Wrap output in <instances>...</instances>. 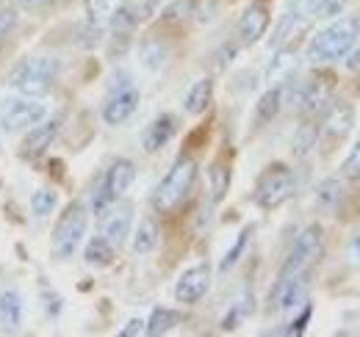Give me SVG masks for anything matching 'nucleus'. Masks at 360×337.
Instances as JSON below:
<instances>
[{"label": "nucleus", "instance_id": "f257e3e1", "mask_svg": "<svg viewBox=\"0 0 360 337\" xmlns=\"http://www.w3.org/2000/svg\"><path fill=\"white\" fill-rule=\"evenodd\" d=\"M360 39V20L358 17H341L333 25H327L324 31H319L311 47H308V61L314 64H330L344 58Z\"/></svg>", "mask_w": 360, "mask_h": 337}, {"label": "nucleus", "instance_id": "f03ea898", "mask_svg": "<svg viewBox=\"0 0 360 337\" xmlns=\"http://www.w3.org/2000/svg\"><path fill=\"white\" fill-rule=\"evenodd\" d=\"M58 78V64L53 58L45 55H37V58H25L20 61L11 75H8V84L11 88H17L22 97H34V100H42L53 91Z\"/></svg>", "mask_w": 360, "mask_h": 337}, {"label": "nucleus", "instance_id": "7ed1b4c3", "mask_svg": "<svg viewBox=\"0 0 360 337\" xmlns=\"http://www.w3.org/2000/svg\"><path fill=\"white\" fill-rule=\"evenodd\" d=\"M197 180V161L188 155H180L167 171V177L158 183L155 194H153V208L158 213H172L180 202L191 194V185Z\"/></svg>", "mask_w": 360, "mask_h": 337}, {"label": "nucleus", "instance_id": "20e7f679", "mask_svg": "<svg viewBox=\"0 0 360 337\" xmlns=\"http://www.w3.org/2000/svg\"><path fill=\"white\" fill-rule=\"evenodd\" d=\"M86 227H89V211L84 202H72L67 211L61 213V218L56 221L53 230V254L56 260H70L78 252V246L86 238Z\"/></svg>", "mask_w": 360, "mask_h": 337}, {"label": "nucleus", "instance_id": "39448f33", "mask_svg": "<svg viewBox=\"0 0 360 337\" xmlns=\"http://www.w3.org/2000/svg\"><path fill=\"white\" fill-rule=\"evenodd\" d=\"M321 249H324V230L319 224H308L297 235L291 252L280 268V277H305L314 268L316 260L321 257Z\"/></svg>", "mask_w": 360, "mask_h": 337}, {"label": "nucleus", "instance_id": "423d86ee", "mask_svg": "<svg viewBox=\"0 0 360 337\" xmlns=\"http://www.w3.org/2000/svg\"><path fill=\"white\" fill-rule=\"evenodd\" d=\"M134 180H136V166L128 158L114 161V164L108 166V171H105V177H103V185H100L97 194H94V205H91L94 213L103 216L114 202H120L122 194H128V188L134 185Z\"/></svg>", "mask_w": 360, "mask_h": 337}, {"label": "nucleus", "instance_id": "0eeeda50", "mask_svg": "<svg viewBox=\"0 0 360 337\" xmlns=\"http://www.w3.org/2000/svg\"><path fill=\"white\" fill-rule=\"evenodd\" d=\"M47 117V105L34 97H11L0 103V127L6 133H22Z\"/></svg>", "mask_w": 360, "mask_h": 337}, {"label": "nucleus", "instance_id": "6e6552de", "mask_svg": "<svg viewBox=\"0 0 360 337\" xmlns=\"http://www.w3.org/2000/svg\"><path fill=\"white\" fill-rule=\"evenodd\" d=\"M297 191V180L291 174L288 166H271L269 171H264V177L258 180V188H255V202L264 208V211H274L280 208L283 202H288Z\"/></svg>", "mask_w": 360, "mask_h": 337}, {"label": "nucleus", "instance_id": "1a4fd4ad", "mask_svg": "<svg viewBox=\"0 0 360 337\" xmlns=\"http://www.w3.org/2000/svg\"><path fill=\"white\" fill-rule=\"evenodd\" d=\"M333 88H335V75L333 72H316V75H311V81L294 86V105L300 108V114L316 117L327 108Z\"/></svg>", "mask_w": 360, "mask_h": 337}, {"label": "nucleus", "instance_id": "9d476101", "mask_svg": "<svg viewBox=\"0 0 360 337\" xmlns=\"http://www.w3.org/2000/svg\"><path fill=\"white\" fill-rule=\"evenodd\" d=\"M136 108H139V88L128 75H122V78H117V84L111 86V94L103 103V122L111 127L122 125L134 117Z\"/></svg>", "mask_w": 360, "mask_h": 337}, {"label": "nucleus", "instance_id": "9b49d317", "mask_svg": "<svg viewBox=\"0 0 360 337\" xmlns=\"http://www.w3.org/2000/svg\"><path fill=\"white\" fill-rule=\"evenodd\" d=\"M208 288H211V265L200 263V265H191L188 271L180 274L178 285H175V298L180 304H197L208 293Z\"/></svg>", "mask_w": 360, "mask_h": 337}, {"label": "nucleus", "instance_id": "f8f14e48", "mask_svg": "<svg viewBox=\"0 0 360 337\" xmlns=\"http://www.w3.org/2000/svg\"><path fill=\"white\" fill-rule=\"evenodd\" d=\"M266 28H269V3L266 0L250 3L238 20V39L244 44H255L258 39H264Z\"/></svg>", "mask_w": 360, "mask_h": 337}, {"label": "nucleus", "instance_id": "ddd939ff", "mask_svg": "<svg viewBox=\"0 0 360 337\" xmlns=\"http://www.w3.org/2000/svg\"><path fill=\"white\" fill-rule=\"evenodd\" d=\"M352 127H355V108L352 105H347V103H327L319 133H324L327 138L338 141V138H347Z\"/></svg>", "mask_w": 360, "mask_h": 337}, {"label": "nucleus", "instance_id": "4468645a", "mask_svg": "<svg viewBox=\"0 0 360 337\" xmlns=\"http://www.w3.org/2000/svg\"><path fill=\"white\" fill-rule=\"evenodd\" d=\"M58 127H61V119H47V117L39 125L31 127V133L22 141V158H28V161L42 158L47 150L53 147V141L58 136Z\"/></svg>", "mask_w": 360, "mask_h": 337}, {"label": "nucleus", "instance_id": "2eb2a0df", "mask_svg": "<svg viewBox=\"0 0 360 337\" xmlns=\"http://www.w3.org/2000/svg\"><path fill=\"white\" fill-rule=\"evenodd\" d=\"M305 296H308V274L305 277H277L271 301L277 310H294V307L305 304Z\"/></svg>", "mask_w": 360, "mask_h": 337}, {"label": "nucleus", "instance_id": "dca6fc26", "mask_svg": "<svg viewBox=\"0 0 360 337\" xmlns=\"http://www.w3.org/2000/svg\"><path fill=\"white\" fill-rule=\"evenodd\" d=\"M131 221H134V205H120V208H114V211L105 213V218H103V238H108V244L117 249V246H122L125 241H128V235H131Z\"/></svg>", "mask_w": 360, "mask_h": 337}, {"label": "nucleus", "instance_id": "f3484780", "mask_svg": "<svg viewBox=\"0 0 360 337\" xmlns=\"http://www.w3.org/2000/svg\"><path fill=\"white\" fill-rule=\"evenodd\" d=\"M297 67H300L297 50H294V47H277L274 58H271L269 67H266V84H271V86L285 84V81L297 72Z\"/></svg>", "mask_w": 360, "mask_h": 337}, {"label": "nucleus", "instance_id": "a211bd4d", "mask_svg": "<svg viewBox=\"0 0 360 337\" xmlns=\"http://www.w3.org/2000/svg\"><path fill=\"white\" fill-rule=\"evenodd\" d=\"M172 136H175V117H172V114H161V117H155V119L147 125L144 136H141V147H144L147 152H158L161 147L169 144Z\"/></svg>", "mask_w": 360, "mask_h": 337}, {"label": "nucleus", "instance_id": "6ab92c4d", "mask_svg": "<svg viewBox=\"0 0 360 337\" xmlns=\"http://www.w3.org/2000/svg\"><path fill=\"white\" fill-rule=\"evenodd\" d=\"M22 312H25V301L17 288H3L0 293V324L6 332H17L22 324Z\"/></svg>", "mask_w": 360, "mask_h": 337}, {"label": "nucleus", "instance_id": "aec40b11", "mask_svg": "<svg viewBox=\"0 0 360 337\" xmlns=\"http://www.w3.org/2000/svg\"><path fill=\"white\" fill-rule=\"evenodd\" d=\"M161 241V227L153 216H144L136 227V235H134V252L136 254H150Z\"/></svg>", "mask_w": 360, "mask_h": 337}, {"label": "nucleus", "instance_id": "412c9836", "mask_svg": "<svg viewBox=\"0 0 360 337\" xmlns=\"http://www.w3.org/2000/svg\"><path fill=\"white\" fill-rule=\"evenodd\" d=\"M211 100H214V81L211 78H202V81H197V84L186 91L183 105H186L188 114H205L208 105H211Z\"/></svg>", "mask_w": 360, "mask_h": 337}, {"label": "nucleus", "instance_id": "4be33fe9", "mask_svg": "<svg viewBox=\"0 0 360 337\" xmlns=\"http://www.w3.org/2000/svg\"><path fill=\"white\" fill-rule=\"evenodd\" d=\"M136 22H139V17H136L134 8H128V6H122V8L111 11L108 28H111V37H114L117 42L122 44V50H125V44H128V39H131V34H134Z\"/></svg>", "mask_w": 360, "mask_h": 337}, {"label": "nucleus", "instance_id": "5701e85b", "mask_svg": "<svg viewBox=\"0 0 360 337\" xmlns=\"http://www.w3.org/2000/svg\"><path fill=\"white\" fill-rule=\"evenodd\" d=\"M178 324H180V312L167 310V307H155L153 315L147 318V329H144V335H153V337L169 335Z\"/></svg>", "mask_w": 360, "mask_h": 337}, {"label": "nucleus", "instance_id": "b1692460", "mask_svg": "<svg viewBox=\"0 0 360 337\" xmlns=\"http://www.w3.org/2000/svg\"><path fill=\"white\" fill-rule=\"evenodd\" d=\"M84 257H86L89 265L105 268V265H111V260H114V246L108 244V238L94 235L89 244H86V249H84Z\"/></svg>", "mask_w": 360, "mask_h": 337}, {"label": "nucleus", "instance_id": "393cba45", "mask_svg": "<svg viewBox=\"0 0 360 337\" xmlns=\"http://www.w3.org/2000/svg\"><path fill=\"white\" fill-rule=\"evenodd\" d=\"M252 232H255V227L252 224H247L238 235H236V244L227 249V254L222 257V263H219V271L222 274H227L230 268H236L238 265V260H241V254L247 252V246H250V238H252Z\"/></svg>", "mask_w": 360, "mask_h": 337}, {"label": "nucleus", "instance_id": "a878e982", "mask_svg": "<svg viewBox=\"0 0 360 337\" xmlns=\"http://www.w3.org/2000/svg\"><path fill=\"white\" fill-rule=\"evenodd\" d=\"M280 105H283V84L271 86L269 91H264V97L258 100V122H271L277 114H280Z\"/></svg>", "mask_w": 360, "mask_h": 337}, {"label": "nucleus", "instance_id": "bb28decb", "mask_svg": "<svg viewBox=\"0 0 360 337\" xmlns=\"http://www.w3.org/2000/svg\"><path fill=\"white\" fill-rule=\"evenodd\" d=\"M167 55H169L167 44H161L158 39H147V42L139 47V58H141V64L147 70H161L164 61H167Z\"/></svg>", "mask_w": 360, "mask_h": 337}, {"label": "nucleus", "instance_id": "cd10ccee", "mask_svg": "<svg viewBox=\"0 0 360 337\" xmlns=\"http://www.w3.org/2000/svg\"><path fill=\"white\" fill-rule=\"evenodd\" d=\"M84 6H86L89 28L94 34L103 37V28H105L108 20H111V6H108V0H84Z\"/></svg>", "mask_w": 360, "mask_h": 337}, {"label": "nucleus", "instance_id": "c85d7f7f", "mask_svg": "<svg viewBox=\"0 0 360 337\" xmlns=\"http://www.w3.org/2000/svg\"><path fill=\"white\" fill-rule=\"evenodd\" d=\"M227 188H230V171L225 164H214L211 166V199H214V205H219L225 199Z\"/></svg>", "mask_w": 360, "mask_h": 337}, {"label": "nucleus", "instance_id": "c756f323", "mask_svg": "<svg viewBox=\"0 0 360 337\" xmlns=\"http://www.w3.org/2000/svg\"><path fill=\"white\" fill-rule=\"evenodd\" d=\"M316 138H319V127L316 122H305L302 127H297V133H294V155H305V152H311L316 144Z\"/></svg>", "mask_w": 360, "mask_h": 337}, {"label": "nucleus", "instance_id": "7c9ffc66", "mask_svg": "<svg viewBox=\"0 0 360 337\" xmlns=\"http://www.w3.org/2000/svg\"><path fill=\"white\" fill-rule=\"evenodd\" d=\"M56 202H58V197H56L53 191L42 188V191H37V194L31 197V213H34L37 218H47L50 213L56 211Z\"/></svg>", "mask_w": 360, "mask_h": 337}, {"label": "nucleus", "instance_id": "2f4dec72", "mask_svg": "<svg viewBox=\"0 0 360 337\" xmlns=\"http://www.w3.org/2000/svg\"><path fill=\"white\" fill-rule=\"evenodd\" d=\"M347 8V0H316L314 20H333Z\"/></svg>", "mask_w": 360, "mask_h": 337}, {"label": "nucleus", "instance_id": "473e14b6", "mask_svg": "<svg viewBox=\"0 0 360 337\" xmlns=\"http://www.w3.org/2000/svg\"><path fill=\"white\" fill-rule=\"evenodd\" d=\"M338 199H341V185L335 183V180H327V183H321V188H319V205L327 211H333L335 205H338Z\"/></svg>", "mask_w": 360, "mask_h": 337}, {"label": "nucleus", "instance_id": "72a5a7b5", "mask_svg": "<svg viewBox=\"0 0 360 337\" xmlns=\"http://www.w3.org/2000/svg\"><path fill=\"white\" fill-rule=\"evenodd\" d=\"M341 174H344L347 180H360V138H358V144L352 147V152L347 155V161H344V166H341Z\"/></svg>", "mask_w": 360, "mask_h": 337}, {"label": "nucleus", "instance_id": "f704fd0d", "mask_svg": "<svg viewBox=\"0 0 360 337\" xmlns=\"http://www.w3.org/2000/svg\"><path fill=\"white\" fill-rule=\"evenodd\" d=\"M14 22H17L14 11H11V8H0V39L14 28Z\"/></svg>", "mask_w": 360, "mask_h": 337}, {"label": "nucleus", "instance_id": "c9c22d12", "mask_svg": "<svg viewBox=\"0 0 360 337\" xmlns=\"http://www.w3.org/2000/svg\"><path fill=\"white\" fill-rule=\"evenodd\" d=\"M144 329H147V324H144V321H139V318H134V321H128V324L122 326V332H120V335L136 337V335H144Z\"/></svg>", "mask_w": 360, "mask_h": 337}, {"label": "nucleus", "instance_id": "e433bc0d", "mask_svg": "<svg viewBox=\"0 0 360 337\" xmlns=\"http://www.w3.org/2000/svg\"><path fill=\"white\" fill-rule=\"evenodd\" d=\"M308 321H311V304H308V307L302 310V315H300V318H297V321L291 324L288 335H302V332H305V324H308Z\"/></svg>", "mask_w": 360, "mask_h": 337}, {"label": "nucleus", "instance_id": "4c0bfd02", "mask_svg": "<svg viewBox=\"0 0 360 337\" xmlns=\"http://www.w3.org/2000/svg\"><path fill=\"white\" fill-rule=\"evenodd\" d=\"M53 3H56V0H20V6L28 8V11H45Z\"/></svg>", "mask_w": 360, "mask_h": 337}, {"label": "nucleus", "instance_id": "58836bf2", "mask_svg": "<svg viewBox=\"0 0 360 337\" xmlns=\"http://www.w3.org/2000/svg\"><path fill=\"white\" fill-rule=\"evenodd\" d=\"M349 263L360 265V232L352 238V244H349Z\"/></svg>", "mask_w": 360, "mask_h": 337}, {"label": "nucleus", "instance_id": "ea45409f", "mask_svg": "<svg viewBox=\"0 0 360 337\" xmlns=\"http://www.w3.org/2000/svg\"><path fill=\"white\" fill-rule=\"evenodd\" d=\"M161 3H164V0H144V6H141V11H144V14H150V11H153V8H158Z\"/></svg>", "mask_w": 360, "mask_h": 337}, {"label": "nucleus", "instance_id": "a19ab883", "mask_svg": "<svg viewBox=\"0 0 360 337\" xmlns=\"http://www.w3.org/2000/svg\"><path fill=\"white\" fill-rule=\"evenodd\" d=\"M358 42H360V39H358Z\"/></svg>", "mask_w": 360, "mask_h": 337}]
</instances>
